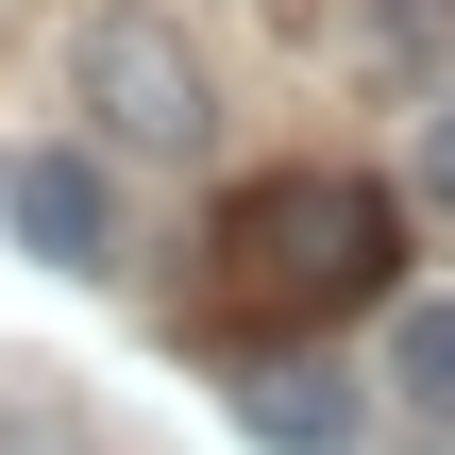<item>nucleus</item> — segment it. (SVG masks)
<instances>
[{
	"instance_id": "20e7f679",
	"label": "nucleus",
	"mask_w": 455,
	"mask_h": 455,
	"mask_svg": "<svg viewBox=\"0 0 455 455\" xmlns=\"http://www.w3.org/2000/svg\"><path fill=\"white\" fill-rule=\"evenodd\" d=\"M236 422L270 455H355V371H321V355H270V371H236Z\"/></svg>"
},
{
	"instance_id": "423d86ee",
	"label": "nucleus",
	"mask_w": 455,
	"mask_h": 455,
	"mask_svg": "<svg viewBox=\"0 0 455 455\" xmlns=\"http://www.w3.org/2000/svg\"><path fill=\"white\" fill-rule=\"evenodd\" d=\"M422 186L455 203V84H422Z\"/></svg>"
},
{
	"instance_id": "f03ea898",
	"label": "nucleus",
	"mask_w": 455,
	"mask_h": 455,
	"mask_svg": "<svg viewBox=\"0 0 455 455\" xmlns=\"http://www.w3.org/2000/svg\"><path fill=\"white\" fill-rule=\"evenodd\" d=\"M68 101L118 135V152H203V51H186V17H152V0H101L84 34H68Z\"/></svg>"
},
{
	"instance_id": "39448f33",
	"label": "nucleus",
	"mask_w": 455,
	"mask_h": 455,
	"mask_svg": "<svg viewBox=\"0 0 455 455\" xmlns=\"http://www.w3.org/2000/svg\"><path fill=\"white\" fill-rule=\"evenodd\" d=\"M388 388H405L422 422H455V304H405V321H388Z\"/></svg>"
},
{
	"instance_id": "f257e3e1",
	"label": "nucleus",
	"mask_w": 455,
	"mask_h": 455,
	"mask_svg": "<svg viewBox=\"0 0 455 455\" xmlns=\"http://www.w3.org/2000/svg\"><path fill=\"white\" fill-rule=\"evenodd\" d=\"M388 253H405V220H388L371 169H253V186L220 203V287L270 304V321H338V304H371Z\"/></svg>"
},
{
	"instance_id": "7ed1b4c3",
	"label": "nucleus",
	"mask_w": 455,
	"mask_h": 455,
	"mask_svg": "<svg viewBox=\"0 0 455 455\" xmlns=\"http://www.w3.org/2000/svg\"><path fill=\"white\" fill-rule=\"evenodd\" d=\"M17 236H34L51 270H101V253H118V186H101V152H34V169H17Z\"/></svg>"
}]
</instances>
